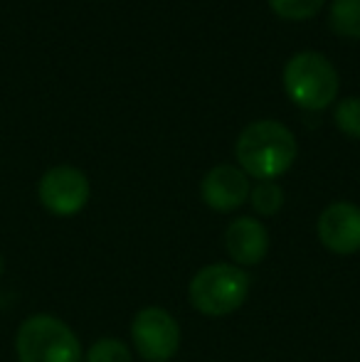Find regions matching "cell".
I'll return each instance as SVG.
<instances>
[{"label": "cell", "mask_w": 360, "mask_h": 362, "mask_svg": "<svg viewBox=\"0 0 360 362\" xmlns=\"http://www.w3.org/2000/svg\"><path fill=\"white\" fill-rule=\"evenodd\" d=\"M298 144L294 134L279 121H252L235 144V156L247 177L277 180L294 165Z\"/></svg>", "instance_id": "6da1fadb"}, {"label": "cell", "mask_w": 360, "mask_h": 362, "mask_svg": "<svg viewBox=\"0 0 360 362\" xmlns=\"http://www.w3.org/2000/svg\"><path fill=\"white\" fill-rule=\"evenodd\" d=\"M250 274L235 264L215 262L195 272L187 284L190 305L207 318H225L245 305L250 296Z\"/></svg>", "instance_id": "7a4b0ae2"}, {"label": "cell", "mask_w": 360, "mask_h": 362, "mask_svg": "<svg viewBox=\"0 0 360 362\" xmlns=\"http://www.w3.org/2000/svg\"><path fill=\"white\" fill-rule=\"evenodd\" d=\"M18 362H84L77 333L52 313H35L15 333Z\"/></svg>", "instance_id": "3957f363"}, {"label": "cell", "mask_w": 360, "mask_h": 362, "mask_svg": "<svg viewBox=\"0 0 360 362\" xmlns=\"http://www.w3.org/2000/svg\"><path fill=\"white\" fill-rule=\"evenodd\" d=\"M284 91L303 111H323L338 96V72L321 52L303 49L284 64Z\"/></svg>", "instance_id": "277c9868"}, {"label": "cell", "mask_w": 360, "mask_h": 362, "mask_svg": "<svg viewBox=\"0 0 360 362\" xmlns=\"http://www.w3.org/2000/svg\"><path fill=\"white\" fill-rule=\"evenodd\" d=\"M180 340V323L161 305H146L131 320V343L146 362H170L178 355Z\"/></svg>", "instance_id": "5b68a950"}, {"label": "cell", "mask_w": 360, "mask_h": 362, "mask_svg": "<svg viewBox=\"0 0 360 362\" xmlns=\"http://www.w3.org/2000/svg\"><path fill=\"white\" fill-rule=\"evenodd\" d=\"M91 195L89 177L74 165H54L40 177L37 197L54 217H74L87 207Z\"/></svg>", "instance_id": "8992f818"}, {"label": "cell", "mask_w": 360, "mask_h": 362, "mask_svg": "<svg viewBox=\"0 0 360 362\" xmlns=\"http://www.w3.org/2000/svg\"><path fill=\"white\" fill-rule=\"evenodd\" d=\"M318 242L338 257L360 252V207L356 202L338 200L323 207L316 222Z\"/></svg>", "instance_id": "52a82bcc"}, {"label": "cell", "mask_w": 360, "mask_h": 362, "mask_svg": "<svg viewBox=\"0 0 360 362\" xmlns=\"http://www.w3.org/2000/svg\"><path fill=\"white\" fill-rule=\"evenodd\" d=\"M250 177L240 165L220 163L210 168L200 182V197L215 212H235L250 200Z\"/></svg>", "instance_id": "ba28073f"}, {"label": "cell", "mask_w": 360, "mask_h": 362, "mask_svg": "<svg viewBox=\"0 0 360 362\" xmlns=\"http://www.w3.org/2000/svg\"><path fill=\"white\" fill-rule=\"evenodd\" d=\"M225 249L235 267H257L269 254V229L250 215L232 219L225 229Z\"/></svg>", "instance_id": "9c48e42d"}, {"label": "cell", "mask_w": 360, "mask_h": 362, "mask_svg": "<svg viewBox=\"0 0 360 362\" xmlns=\"http://www.w3.org/2000/svg\"><path fill=\"white\" fill-rule=\"evenodd\" d=\"M328 23L341 37L360 40V0H333L328 8Z\"/></svg>", "instance_id": "30bf717a"}, {"label": "cell", "mask_w": 360, "mask_h": 362, "mask_svg": "<svg viewBox=\"0 0 360 362\" xmlns=\"http://www.w3.org/2000/svg\"><path fill=\"white\" fill-rule=\"evenodd\" d=\"M250 205L260 217H274L284 207V190L277 180L257 182L250 190Z\"/></svg>", "instance_id": "8fae6325"}, {"label": "cell", "mask_w": 360, "mask_h": 362, "mask_svg": "<svg viewBox=\"0 0 360 362\" xmlns=\"http://www.w3.org/2000/svg\"><path fill=\"white\" fill-rule=\"evenodd\" d=\"M84 362H134V355L121 338H99L84 353Z\"/></svg>", "instance_id": "7c38bea8"}, {"label": "cell", "mask_w": 360, "mask_h": 362, "mask_svg": "<svg viewBox=\"0 0 360 362\" xmlns=\"http://www.w3.org/2000/svg\"><path fill=\"white\" fill-rule=\"evenodd\" d=\"M269 8L279 18L301 23V20H311L321 13L323 0H269Z\"/></svg>", "instance_id": "4fadbf2b"}, {"label": "cell", "mask_w": 360, "mask_h": 362, "mask_svg": "<svg viewBox=\"0 0 360 362\" xmlns=\"http://www.w3.org/2000/svg\"><path fill=\"white\" fill-rule=\"evenodd\" d=\"M336 126L348 136V139L360 141V96H348L336 106Z\"/></svg>", "instance_id": "5bb4252c"}, {"label": "cell", "mask_w": 360, "mask_h": 362, "mask_svg": "<svg viewBox=\"0 0 360 362\" xmlns=\"http://www.w3.org/2000/svg\"><path fill=\"white\" fill-rule=\"evenodd\" d=\"M0 276H3V254H0Z\"/></svg>", "instance_id": "9a60e30c"}]
</instances>
